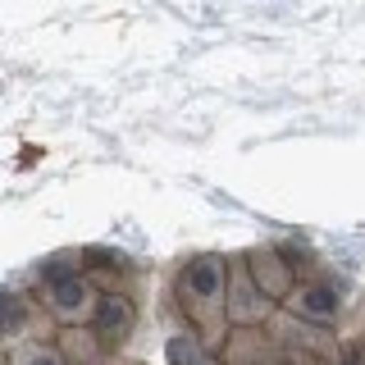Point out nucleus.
<instances>
[{
    "instance_id": "f257e3e1",
    "label": "nucleus",
    "mask_w": 365,
    "mask_h": 365,
    "mask_svg": "<svg viewBox=\"0 0 365 365\" xmlns=\"http://www.w3.org/2000/svg\"><path fill=\"white\" fill-rule=\"evenodd\" d=\"M169 302L178 311V324L220 356L228 342V256L224 251H197L174 269L169 279Z\"/></svg>"
},
{
    "instance_id": "f03ea898",
    "label": "nucleus",
    "mask_w": 365,
    "mask_h": 365,
    "mask_svg": "<svg viewBox=\"0 0 365 365\" xmlns=\"http://www.w3.org/2000/svg\"><path fill=\"white\" fill-rule=\"evenodd\" d=\"M224 365H342V342L292 315H274L260 329H233L220 351Z\"/></svg>"
},
{
    "instance_id": "7ed1b4c3",
    "label": "nucleus",
    "mask_w": 365,
    "mask_h": 365,
    "mask_svg": "<svg viewBox=\"0 0 365 365\" xmlns=\"http://www.w3.org/2000/svg\"><path fill=\"white\" fill-rule=\"evenodd\" d=\"M237 260H242L251 283H256L274 306L288 302L292 288L315 269V260L306 256V251H297V247H251V251H237Z\"/></svg>"
},
{
    "instance_id": "20e7f679",
    "label": "nucleus",
    "mask_w": 365,
    "mask_h": 365,
    "mask_svg": "<svg viewBox=\"0 0 365 365\" xmlns=\"http://www.w3.org/2000/svg\"><path fill=\"white\" fill-rule=\"evenodd\" d=\"M96 302H101V283L87 279L83 269L46 274V279H41V306H46V315H51L60 329H83V324H91Z\"/></svg>"
},
{
    "instance_id": "39448f33",
    "label": "nucleus",
    "mask_w": 365,
    "mask_h": 365,
    "mask_svg": "<svg viewBox=\"0 0 365 365\" xmlns=\"http://www.w3.org/2000/svg\"><path fill=\"white\" fill-rule=\"evenodd\" d=\"M342 306H347L342 283L334 279V274H324V269L315 265V269L292 288V297L279 306V311L292 315V319H302V324H311V329H334L338 319H342Z\"/></svg>"
},
{
    "instance_id": "423d86ee",
    "label": "nucleus",
    "mask_w": 365,
    "mask_h": 365,
    "mask_svg": "<svg viewBox=\"0 0 365 365\" xmlns=\"http://www.w3.org/2000/svg\"><path fill=\"white\" fill-rule=\"evenodd\" d=\"M87 329L96 334L101 347H106V356H119L137 338V329H142V306H137V297L128 288H110V292H101L96 315H91Z\"/></svg>"
},
{
    "instance_id": "0eeeda50",
    "label": "nucleus",
    "mask_w": 365,
    "mask_h": 365,
    "mask_svg": "<svg viewBox=\"0 0 365 365\" xmlns=\"http://www.w3.org/2000/svg\"><path fill=\"white\" fill-rule=\"evenodd\" d=\"M279 315V306L251 283V274L242 269V260L228 256V329H260Z\"/></svg>"
},
{
    "instance_id": "6e6552de",
    "label": "nucleus",
    "mask_w": 365,
    "mask_h": 365,
    "mask_svg": "<svg viewBox=\"0 0 365 365\" xmlns=\"http://www.w3.org/2000/svg\"><path fill=\"white\" fill-rule=\"evenodd\" d=\"M55 347L64 351V361L68 365H106L110 356H106V347L96 342V334L83 324V329H60V342Z\"/></svg>"
},
{
    "instance_id": "1a4fd4ad",
    "label": "nucleus",
    "mask_w": 365,
    "mask_h": 365,
    "mask_svg": "<svg viewBox=\"0 0 365 365\" xmlns=\"http://www.w3.org/2000/svg\"><path fill=\"white\" fill-rule=\"evenodd\" d=\"M28 329H32V306L14 288H0V342L5 338H19V342L32 338Z\"/></svg>"
},
{
    "instance_id": "9d476101",
    "label": "nucleus",
    "mask_w": 365,
    "mask_h": 365,
    "mask_svg": "<svg viewBox=\"0 0 365 365\" xmlns=\"http://www.w3.org/2000/svg\"><path fill=\"white\" fill-rule=\"evenodd\" d=\"M9 365H68L51 338H23L9 347Z\"/></svg>"
},
{
    "instance_id": "9b49d317",
    "label": "nucleus",
    "mask_w": 365,
    "mask_h": 365,
    "mask_svg": "<svg viewBox=\"0 0 365 365\" xmlns=\"http://www.w3.org/2000/svg\"><path fill=\"white\" fill-rule=\"evenodd\" d=\"M0 365H9V351H5V342H0Z\"/></svg>"
}]
</instances>
